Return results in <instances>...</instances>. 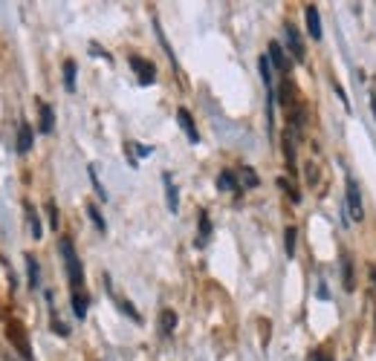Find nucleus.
I'll use <instances>...</instances> for the list:
<instances>
[{
	"label": "nucleus",
	"mask_w": 376,
	"mask_h": 361,
	"mask_svg": "<svg viewBox=\"0 0 376 361\" xmlns=\"http://www.w3.org/2000/svg\"><path fill=\"white\" fill-rule=\"evenodd\" d=\"M373 116H376V95H373Z\"/></svg>",
	"instance_id": "473e14b6"
},
{
	"label": "nucleus",
	"mask_w": 376,
	"mask_h": 361,
	"mask_svg": "<svg viewBox=\"0 0 376 361\" xmlns=\"http://www.w3.org/2000/svg\"><path fill=\"white\" fill-rule=\"evenodd\" d=\"M341 272H345V289L353 292L356 277H353V263H350V257H341Z\"/></svg>",
	"instance_id": "6ab92c4d"
},
{
	"label": "nucleus",
	"mask_w": 376,
	"mask_h": 361,
	"mask_svg": "<svg viewBox=\"0 0 376 361\" xmlns=\"http://www.w3.org/2000/svg\"><path fill=\"white\" fill-rule=\"evenodd\" d=\"M177 119H179V127L186 130L188 142H194V145H197V142H200V133H197V127H194V119H191V113H188L186 107H179V110H177Z\"/></svg>",
	"instance_id": "423d86ee"
},
{
	"label": "nucleus",
	"mask_w": 376,
	"mask_h": 361,
	"mask_svg": "<svg viewBox=\"0 0 376 361\" xmlns=\"http://www.w3.org/2000/svg\"><path fill=\"white\" fill-rule=\"evenodd\" d=\"M24 211H26V223H29V232H32V240H41V220H38V211L32 208L29 203H24Z\"/></svg>",
	"instance_id": "9d476101"
},
{
	"label": "nucleus",
	"mask_w": 376,
	"mask_h": 361,
	"mask_svg": "<svg viewBox=\"0 0 376 361\" xmlns=\"http://www.w3.org/2000/svg\"><path fill=\"white\" fill-rule=\"evenodd\" d=\"M159 330H162V335H171L177 330V313L162 309V313H159Z\"/></svg>",
	"instance_id": "ddd939ff"
},
{
	"label": "nucleus",
	"mask_w": 376,
	"mask_h": 361,
	"mask_svg": "<svg viewBox=\"0 0 376 361\" xmlns=\"http://www.w3.org/2000/svg\"><path fill=\"white\" fill-rule=\"evenodd\" d=\"M73 313H75V318H84L87 315V295L84 292H73Z\"/></svg>",
	"instance_id": "2eb2a0df"
},
{
	"label": "nucleus",
	"mask_w": 376,
	"mask_h": 361,
	"mask_svg": "<svg viewBox=\"0 0 376 361\" xmlns=\"http://www.w3.org/2000/svg\"><path fill=\"white\" fill-rule=\"evenodd\" d=\"M32 145H35V136H32V124L21 122L18 124V154H29Z\"/></svg>",
	"instance_id": "0eeeda50"
},
{
	"label": "nucleus",
	"mask_w": 376,
	"mask_h": 361,
	"mask_svg": "<svg viewBox=\"0 0 376 361\" xmlns=\"http://www.w3.org/2000/svg\"><path fill=\"white\" fill-rule=\"evenodd\" d=\"M240 183L247 185V188H255L258 185V174L252 168H240Z\"/></svg>",
	"instance_id": "4be33fe9"
},
{
	"label": "nucleus",
	"mask_w": 376,
	"mask_h": 361,
	"mask_svg": "<svg viewBox=\"0 0 376 361\" xmlns=\"http://www.w3.org/2000/svg\"><path fill=\"white\" fill-rule=\"evenodd\" d=\"M269 61L275 64V70H278V73H287V70H289V61H287L284 49H281V44H278V41H272V44H269Z\"/></svg>",
	"instance_id": "1a4fd4ad"
},
{
	"label": "nucleus",
	"mask_w": 376,
	"mask_h": 361,
	"mask_svg": "<svg viewBox=\"0 0 376 361\" xmlns=\"http://www.w3.org/2000/svg\"><path fill=\"white\" fill-rule=\"evenodd\" d=\"M284 35H287V46H289L292 58L304 61V58H307V49H304V41H301V35H298V29H296V26H287Z\"/></svg>",
	"instance_id": "39448f33"
},
{
	"label": "nucleus",
	"mask_w": 376,
	"mask_h": 361,
	"mask_svg": "<svg viewBox=\"0 0 376 361\" xmlns=\"http://www.w3.org/2000/svg\"><path fill=\"white\" fill-rule=\"evenodd\" d=\"M38 110H41V133H53V124H55V113H53V107L41 102Z\"/></svg>",
	"instance_id": "f8f14e48"
},
{
	"label": "nucleus",
	"mask_w": 376,
	"mask_h": 361,
	"mask_svg": "<svg viewBox=\"0 0 376 361\" xmlns=\"http://www.w3.org/2000/svg\"><path fill=\"white\" fill-rule=\"evenodd\" d=\"M46 214H50V225H53V228H58V208H55V203H53V200L46 203Z\"/></svg>",
	"instance_id": "cd10ccee"
},
{
	"label": "nucleus",
	"mask_w": 376,
	"mask_h": 361,
	"mask_svg": "<svg viewBox=\"0 0 376 361\" xmlns=\"http://www.w3.org/2000/svg\"><path fill=\"white\" fill-rule=\"evenodd\" d=\"M304 18H307V32H310V38L321 41V18H319V9H316V6H307V9H304Z\"/></svg>",
	"instance_id": "6e6552de"
},
{
	"label": "nucleus",
	"mask_w": 376,
	"mask_h": 361,
	"mask_svg": "<svg viewBox=\"0 0 376 361\" xmlns=\"http://www.w3.org/2000/svg\"><path fill=\"white\" fill-rule=\"evenodd\" d=\"M278 185H281V188H284V191H287V194L292 196V203H298V200H301V194H298L296 188H292V185L287 183V179H278Z\"/></svg>",
	"instance_id": "bb28decb"
},
{
	"label": "nucleus",
	"mask_w": 376,
	"mask_h": 361,
	"mask_svg": "<svg viewBox=\"0 0 376 361\" xmlns=\"http://www.w3.org/2000/svg\"><path fill=\"white\" fill-rule=\"evenodd\" d=\"M162 183H165V200H168L171 214H177V211H179V196H177V185L171 183V176H168V174L162 176Z\"/></svg>",
	"instance_id": "9b49d317"
},
{
	"label": "nucleus",
	"mask_w": 376,
	"mask_h": 361,
	"mask_svg": "<svg viewBox=\"0 0 376 361\" xmlns=\"http://www.w3.org/2000/svg\"><path fill=\"white\" fill-rule=\"evenodd\" d=\"M316 361H333V358H330V355H327V353H321V355H319Z\"/></svg>",
	"instance_id": "2f4dec72"
},
{
	"label": "nucleus",
	"mask_w": 376,
	"mask_h": 361,
	"mask_svg": "<svg viewBox=\"0 0 376 361\" xmlns=\"http://www.w3.org/2000/svg\"><path fill=\"white\" fill-rule=\"evenodd\" d=\"M348 217L353 223H359L365 217V208H362V191H359V183L356 179H348Z\"/></svg>",
	"instance_id": "7ed1b4c3"
},
{
	"label": "nucleus",
	"mask_w": 376,
	"mask_h": 361,
	"mask_svg": "<svg viewBox=\"0 0 376 361\" xmlns=\"http://www.w3.org/2000/svg\"><path fill=\"white\" fill-rule=\"evenodd\" d=\"M127 64H130V70L139 75V84H154V81H156V67L151 61H145L142 55H130Z\"/></svg>",
	"instance_id": "20e7f679"
},
{
	"label": "nucleus",
	"mask_w": 376,
	"mask_h": 361,
	"mask_svg": "<svg viewBox=\"0 0 376 361\" xmlns=\"http://www.w3.org/2000/svg\"><path fill=\"white\" fill-rule=\"evenodd\" d=\"M53 333H58L61 338H67V335H70V330H67V324H64V321H58V318H53Z\"/></svg>",
	"instance_id": "c85d7f7f"
},
{
	"label": "nucleus",
	"mask_w": 376,
	"mask_h": 361,
	"mask_svg": "<svg viewBox=\"0 0 376 361\" xmlns=\"http://www.w3.org/2000/svg\"><path fill=\"white\" fill-rule=\"evenodd\" d=\"M296 237H298V232H296L292 225H287V232H284V249H287V257L296 254Z\"/></svg>",
	"instance_id": "aec40b11"
},
{
	"label": "nucleus",
	"mask_w": 376,
	"mask_h": 361,
	"mask_svg": "<svg viewBox=\"0 0 376 361\" xmlns=\"http://www.w3.org/2000/svg\"><path fill=\"white\" fill-rule=\"evenodd\" d=\"M64 87L70 93L75 90V61H64Z\"/></svg>",
	"instance_id": "a211bd4d"
},
{
	"label": "nucleus",
	"mask_w": 376,
	"mask_h": 361,
	"mask_svg": "<svg viewBox=\"0 0 376 361\" xmlns=\"http://www.w3.org/2000/svg\"><path fill=\"white\" fill-rule=\"evenodd\" d=\"M284 156H287V165L292 171V168H296V147H292V133H284Z\"/></svg>",
	"instance_id": "412c9836"
},
{
	"label": "nucleus",
	"mask_w": 376,
	"mask_h": 361,
	"mask_svg": "<svg viewBox=\"0 0 376 361\" xmlns=\"http://www.w3.org/2000/svg\"><path fill=\"white\" fill-rule=\"evenodd\" d=\"M58 249H61V254H64V266H67V275H70V286H73V292H78V289H81V284H84L81 260H78V254H75V249H73V243H70L67 237H61Z\"/></svg>",
	"instance_id": "f257e3e1"
},
{
	"label": "nucleus",
	"mask_w": 376,
	"mask_h": 361,
	"mask_svg": "<svg viewBox=\"0 0 376 361\" xmlns=\"http://www.w3.org/2000/svg\"><path fill=\"white\" fill-rule=\"evenodd\" d=\"M217 188H220V191H238L235 174H232V171H223V174L217 176Z\"/></svg>",
	"instance_id": "dca6fc26"
},
{
	"label": "nucleus",
	"mask_w": 376,
	"mask_h": 361,
	"mask_svg": "<svg viewBox=\"0 0 376 361\" xmlns=\"http://www.w3.org/2000/svg\"><path fill=\"white\" fill-rule=\"evenodd\" d=\"M119 306H122V313H127V315H130V318H134V321H142V318H139V313H136V309H134V306H130L127 301H122Z\"/></svg>",
	"instance_id": "7c9ffc66"
},
{
	"label": "nucleus",
	"mask_w": 376,
	"mask_h": 361,
	"mask_svg": "<svg viewBox=\"0 0 376 361\" xmlns=\"http://www.w3.org/2000/svg\"><path fill=\"white\" fill-rule=\"evenodd\" d=\"M258 67H260V75H264V84H267V87H272V75H269V58H267V55H260Z\"/></svg>",
	"instance_id": "b1692460"
},
{
	"label": "nucleus",
	"mask_w": 376,
	"mask_h": 361,
	"mask_svg": "<svg viewBox=\"0 0 376 361\" xmlns=\"http://www.w3.org/2000/svg\"><path fill=\"white\" fill-rule=\"evenodd\" d=\"M6 338H9V344L15 350L21 353V358L24 361H32V347H29V338H26V330H24V324L21 321H9L6 324Z\"/></svg>",
	"instance_id": "f03ea898"
},
{
	"label": "nucleus",
	"mask_w": 376,
	"mask_h": 361,
	"mask_svg": "<svg viewBox=\"0 0 376 361\" xmlns=\"http://www.w3.org/2000/svg\"><path fill=\"white\" fill-rule=\"evenodd\" d=\"M281 102L292 104V87H289V81H284V84H281Z\"/></svg>",
	"instance_id": "c756f323"
},
{
	"label": "nucleus",
	"mask_w": 376,
	"mask_h": 361,
	"mask_svg": "<svg viewBox=\"0 0 376 361\" xmlns=\"http://www.w3.org/2000/svg\"><path fill=\"white\" fill-rule=\"evenodd\" d=\"M87 214H90V220H93V225H96V228H99V232H105V228H107V225H105V220H102V214H99V208H96L93 203L87 205Z\"/></svg>",
	"instance_id": "5701e85b"
},
{
	"label": "nucleus",
	"mask_w": 376,
	"mask_h": 361,
	"mask_svg": "<svg viewBox=\"0 0 376 361\" xmlns=\"http://www.w3.org/2000/svg\"><path fill=\"white\" fill-rule=\"evenodd\" d=\"M90 179H93V188H96V194L102 196V200H107V191L102 188V183H99V176H96V168L90 165Z\"/></svg>",
	"instance_id": "a878e982"
},
{
	"label": "nucleus",
	"mask_w": 376,
	"mask_h": 361,
	"mask_svg": "<svg viewBox=\"0 0 376 361\" xmlns=\"http://www.w3.org/2000/svg\"><path fill=\"white\" fill-rule=\"evenodd\" d=\"M304 176H307V185H316L319 183V168L313 165V162H307V165H304Z\"/></svg>",
	"instance_id": "393cba45"
},
{
	"label": "nucleus",
	"mask_w": 376,
	"mask_h": 361,
	"mask_svg": "<svg viewBox=\"0 0 376 361\" xmlns=\"http://www.w3.org/2000/svg\"><path fill=\"white\" fill-rule=\"evenodd\" d=\"M211 237V223H208V214L200 211V234H197V246H206Z\"/></svg>",
	"instance_id": "f3484780"
},
{
	"label": "nucleus",
	"mask_w": 376,
	"mask_h": 361,
	"mask_svg": "<svg viewBox=\"0 0 376 361\" xmlns=\"http://www.w3.org/2000/svg\"><path fill=\"white\" fill-rule=\"evenodd\" d=\"M26 275H29V286L38 289V284H41V272H38V260L32 257V254H26Z\"/></svg>",
	"instance_id": "4468645a"
}]
</instances>
